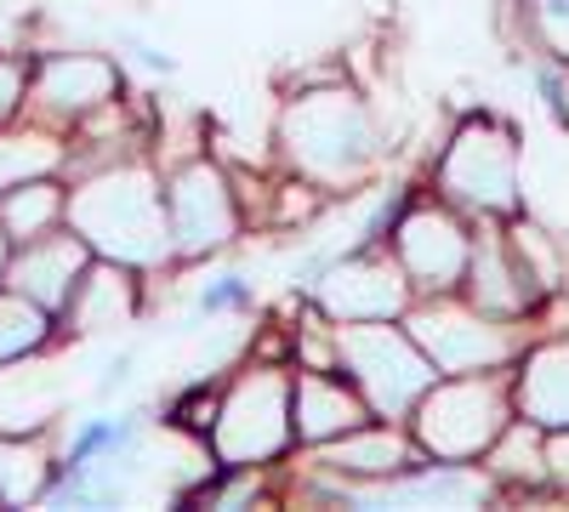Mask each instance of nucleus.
<instances>
[{
  "instance_id": "ddd939ff",
  "label": "nucleus",
  "mask_w": 569,
  "mask_h": 512,
  "mask_svg": "<svg viewBox=\"0 0 569 512\" xmlns=\"http://www.w3.org/2000/svg\"><path fill=\"white\" fill-rule=\"evenodd\" d=\"M365 422L359 399H348L342 388H330L325 377H302L297 382V433L302 439H330V433H353Z\"/></svg>"
},
{
  "instance_id": "412c9836",
  "label": "nucleus",
  "mask_w": 569,
  "mask_h": 512,
  "mask_svg": "<svg viewBox=\"0 0 569 512\" xmlns=\"http://www.w3.org/2000/svg\"><path fill=\"white\" fill-rule=\"evenodd\" d=\"M240 302H251V285L240 273H222L217 285L200 291V313H222V308H240Z\"/></svg>"
},
{
  "instance_id": "20e7f679",
  "label": "nucleus",
  "mask_w": 569,
  "mask_h": 512,
  "mask_svg": "<svg viewBox=\"0 0 569 512\" xmlns=\"http://www.w3.org/2000/svg\"><path fill=\"white\" fill-rule=\"evenodd\" d=\"M501 433V393L485 382H461V388H439L421 404V439L427 450H439L450 461L485 450Z\"/></svg>"
},
{
  "instance_id": "f8f14e48",
  "label": "nucleus",
  "mask_w": 569,
  "mask_h": 512,
  "mask_svg": "<svg viewBox=\"0 0 569 512\" xmlns=\"http://www.w3.org/2000/svg\"><path fill=\"white\" fill-rule=\"evenodd\" d=\"M525 415L536 428H569V348H547L525 370Z\"/></svg>"
},
{
  "instance_id": "39448f33",
  "label": "nucleus",
  "mask_w": 569,
  "mask_h": 512,
  "mask_svg": "<svg viewBox=\"0 0 569 512\" xmlns=\"http://www.w3.org/2000/svg\"><path fill=\"white\" fill-rule=\"evenodd\" d=\"M222 455L228 461H257L273 455L284 439H291V410H284V382L279 377H251L240 393L222 410Z\"/></svg>"
},
{
  "instance_id": "1a4fd4ad",
  "label": "nucleus",
  "mask_w": 569,
  "mask_h": 512,
  "mask_svg": "<svg viewBox=\"0 0 569 512\" xmlns=\"http://www.w3.org/2000/svg\"><path fill=\"white\" fill-rule=\"evenodd\" d=\"M416 342L427 348V359H433L439 370H479V364L507 353V342L490 331V324L467 319V313H427V319H416Z\"/></svg>"
},
{
  "instance_id": "5701e85b",
  "label": "nucleus",
  "mask_w": 569,
  "mask_h": 512,
  "mask_svg": "<svg viewBox=\"0 0 569 512\" xmlns=\"http://www.w3.org/2000/svg\"><path fill=\"white\" fill-rule=\"evenodd\" d=\"M501 473H512V479H518V473H525V479H536V473H541V468H536V450H530V439H525V433H518V439L507 444Z\"/></svg>"
},
{
  "instance_id": "4be33fe9",
  "label": "nucleus",
  "mask_w": 569,
  "mask_h": 512,
  "mask_svg": "<svg viewBox=\"0 0 569 512\" xmlns=\"http://www.w3.org/2000/svg\"><path fill=\"white\" fill-rule=\"evenodd\" d=\"M541 29L558 52H569V0H541Z\"/></svg>"
},
{
  "instance_id": "2eb2a0df",
  "label": "nucleus",
  "mask_w": 569,
  "mask_h": 512,
  "mask_svg": "<svg viewBox=\"0 0 569 512\" xmlns=\"http://www.w3.org/2000/svg\"><path fill=\"white\" fill-rule=\"evenodd\" d=\"M69 308H74V319H80V331H109V324L126 319V308H131L126 273H86V279H74Z\"/></svg>"
},
{
  "instance_id": "a211bd4d",
  "label": "nucleus",
  "mask_w": 569,
  "mask_h": 512,
  "mask_svg": "<svg viewBox=\"0 0 569 512\" xmlns=\"http://www.w3.org/2000/svg\"><path fill=\"white\" fill-rule=\"evenodd\" d=\"M40 337H46L40 302H23V297L0 302V364L18 359V353H29V348H40Z\"/></svg>"
},
{
  "instance_id": "f257e3e1",
  "label": "nucleus",
  "mask_w": 569,
  "mask_h": 512,
  "mask_svg": "<svg viewBox=\"0 0 569 512\" xmlns=\"http://www.w3.org/2000/svg\"><path fill=\"white\" fill-rule=\"evenodd\" d=\"M74 228L91 240V245H103L126 262H154L166 257V234H171V217L160 211L154 189H149V177H103V182H91L86 194H74L69 205Z\"/></svg>"
},
{
  "instance_id": "f03ea898",
  "label": "nucleus",
  "mask_w": 569,
  "mask_h": 512,
  "mask_svg": "<svg viewBox=\"0 0 569 512\" xmlns=\"http://www.w3.org/2000/svg\"><path fill=\"white\" fill-rule=\"evenodd\" d=\"M342 353L353 359V377L370 388L376 410H405L427 382H433V359H421L405 337H388L382 324H348Z\"/></svg>"
},
{
  "instance_id": "dca6fc26",
  "label": "nucleus",
  "mask_w": 569,
  "mask_h": 512,
  "mask_svg": "<svg viewBox=\"0 0 569 512\" xmlns=\"http://www.w3.org/2000/svg\"><path fill=\"white\" fill-rule=\"evenodd\" d=\"M330 468H348V473H399L405 468V444L393 433H370V439H348L325 455Z\"/></svg>"
},
{
  "instance_id": "6e6552de",
  "label": "nucleus",
  "mask_w": 569,
  "mask_h": 512,
  "mask_svg": "<svg viewBox=\"0 0 569 512\" xmlns=\"http://www.w3.org/2000/svg\"><path fill=\"white\" fill-rule=\"evenodd\" d=\"M405 302V285H399V273L388 262H342L337 273H330V285H325V308L348 319V324H365V319H388L393 308Z\"/></svg>"
},
{
  "instance_id": "6ab92c4d",
  "label": "nucleus",
  "mask_w": 569,
  "mask_h": 512,
  "mask_svg": "<svg viewBox=\"0 0 569 512\" xmlns=\"http://www.w3.org/2000/svg\"><path fill=\"white\" fill-rule=\"evenodd\" d=\"M52 160H58V149L46 143V137H0V194L18 189L23 177L46 171Z\"/></svg>"
},
{
  "instance_id": "b1692460",
  "label": "nucleus",
  "mask_w": 569,
  "mask_h": 512,
  "mask_svg": "<svg viewBox=\"0 0 569 512\" xmlns=\"http://www.w3.org/2000/svg\"><path fill=\"white\" fill-rule=\"evenodd\" d=\"M18 98H23V74H18L12 63H0V114H7Z\"/></svg>"
},
{
  "instance_id": "423d86ee",
  "label": "nucleus",
  "mask_w": 569,
  "mask_h": 512,
  "mask_svg": "<svg viewBox=\"0 0 569 512\" xmlns=\"http://www.w3.org/2000/svg\"><path fill=\"white\" fill-rule=\"evenodd\" d=\"M512 137L507 131H490V126H472L456 137V149L445 160V182H450V194H461L467 205H512Z\"/></svg>"
},
{
  "instance_id": "4468645a",
  "label": "nucleus",
  "mask_w": 569,
  "mask_h": 512,
  "mask_svg": "<svg viewBox=\"0 0 569 512\" xmlns=\"http://www.w3.org/2000/svg\"><path fill=\"white\" fill-rule=\"evenodd\" d=\"M109 86H114V69L103 58H58L52 69H46L40 80V98L52 103V109H91V103H103L109 98Z\"/></svg>"
},
{
  "instance_id": "9d476101",
  "label": "nucleus",
  "mask_w": 569,
  "mask_h": 512,
  "mask_svg": "<svg viewBox=\"0 0 569 512\" xmlns=\"http://www.w3.org/2000/svg\"><path fill=\"white\" fill-rule=\"evenodd\" d=\"M80 262H86V251H80V240H69V234H58V240H29L23 245V257L12 262V285H18V297H29V302H69V291H74V273H80Z\"/></svg>"
},
{
  "instance_id": "7ed1b4c3",
  "label": "nucleus",
  "mask_w": 569,
  "mask_h": 512,
  "mask_svg": "<svg viewBox=\"0 0 569 512\" xmlns=\"http://www.w3.org/2000/svg\"><path fill=\"white\" fill-rule=\"evenodd\" d=\"M365 114L342 98V91H319L308 98L297 114H291V154L308 165V171H353L365 160Z\"/></svg>"
},
{
  "instance_id": "aec40b11",
  "label": "nucleus",
  "mask_w": 569,
  "mask_h": 512,
  "mask_svg": "<svg viewBox=\"0 0 569 512\" xmlns=\"http://www.w3.org/2000/svg\"><path fill=\"white\" fill-rule=\"evenodd\" d=\"M34 484H40V461L29 450H7V444H0V495L23 501V495H34Z\"/></svg>"
},
{
  "instance_id": "0eeeda50",
  "label": "nucleus",
  "mask_w": 569,
  "mask_h": 512,
  "mask_svg": "<svg viewBox=\"0 0 569 512\" xmlns=\"http://www.w3.org/2000/svg\"><path fill=\"white\" fill-rule=\"evenodd\" d=\"M171 234L182 251H211L233 234V205H228V189H222V177L194 165L182 182H177V194H171Z\"/></svg>"
},
{
  "instance_id": "9b49d317",
  "label": "nucleus",
  "mask_w": 569,
  "mask_h": 512,
  "mask_svg": "<svg viewBox=\"0 0 569 512\" xmlns=\"http://www.w3.org/2000/svg\"><path fill=\"white\" fill-rule=\"evenodd\" d=\"M399 245H405V268L416 279H427V285H450L467 262V245L450 228V217H410Z\"/></svg>"
},
{
  "instance_id": "393cba45",
  "label": "nucleus",
  "mask_w": 569,
  "mask_h": 512,
  "mask_svg": "<svg viewBox=\"0 0 569 512\" xmlns=\"http://www.w3.org/2000/svg\"><path fill=\"white\" fill-rule=\"evenodd\" d=\"M547 461H552V468H547V473L569 484V433H558V439H552V450H547Z\"/></svg>"
},
{
  "instance_id": "f3484780",
  "label": "nucleus",
  "mask_w": 569,
  "mask_h": 512,
  "mask_svg": "<svg viewBox=\"0 0 569 512\" xmlns=\"http://www.w3.org/2000/svg\"><path fill=\"white\" fill-rule=\"evenodd\" d=\"M58 211H63V194L52 189V182H29V189L18 182V189L7 194V228H12L18 240H34Z\"/></svg>"
},
{
  "instance_id": "a878e982",
  "label": "nucleus",
  "mask_w": 569,
  "mask_h": 512,
  "mask_svg": "<svg viewBox=\"0 0 569 512\" xmlns=\"http://www.w3.org/2000/svg\"><path fill=\"white\" fill-rule=\"evenodd\" d=\"M126 382H131V359H114V364H109V377L98 382V393L109 399V393H114V388H126Z\"/></svg>"
},
{
  "instance_id": "bb28decb",
  "label": "nucleus",
  "mask_w": 569,
  "mask_h": 512,
  "mask_svg": "<svg viewBox=\"0 0 569 512\" xmlns=\"http://www.w3.org/2000/svg\"><path fill=\"white\" fill-rule=\"evenodd\" d=\"M0 273H7V240H0Z\"/></svg>"
}]
</instances>
